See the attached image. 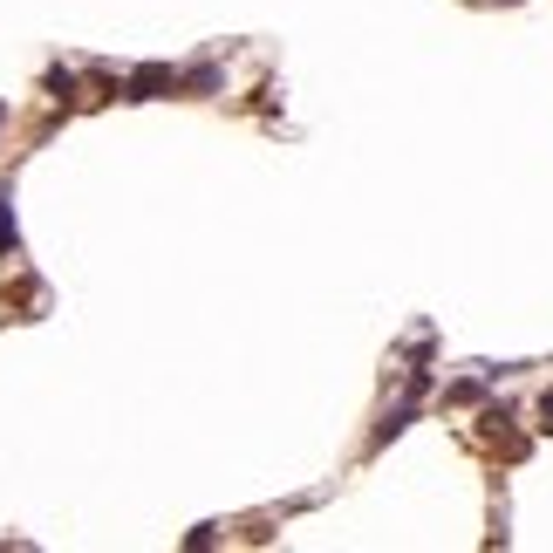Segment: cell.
Masks as SVG:
<instances>
[{
  "label": "cell",
  "instance_id": "6da1fadb",
  "mask_svg": "<svg viewBox=\"0 0 553 553\" xmlns=\"http://www.w3.org/2000/svg\"><path fill=\"white\" fill-rule=\"evenodd\" d=\"M164 89H178V69H171V62H137V69L123 76V96H130V103H158Z\"/></svg>",
  "mask_w": 553,
  "mask_h": 553
},
{
  "label": "cell",
  "instance_id": "7a4b0ae2",
  "mask_svg": "<svg viewBox=\"0 0 553 553\" xmlns=\"http://www.w3.org/2000/svg\"><path fill=\"white\" fill-rule=\"evenodd\" d=\"M410 424H417V396L403 390V403H390V410H383V424H376V444H390V437H403Z\"/></svg>",
  "mask_w": 553,
  "mask_h": 553
},
{
  "label": "cell",
  "instance_id": "3957f363",
  "mask_svg": "<svg viewBox=\"0 0 553 553\" xmlns=\"http://www.w3.org/2000/svg\"><path fill=\"white\" fill-rule=\"evenodd\" d=\"M41 89H48L62 110H76V103H82V76H76V69H48V82H41Z\"/></svg>",
  "mask_w": 553,
  "mask_h": 553
},
{
  "label": "cell",
  "instance_id": "277c9868",
  "mask_svg": "<svg viewBox=\"0 0 553 553\" xmlns=\"http://www.w3.org/2000/svg\"><path fill=\"white\" fill-rule=\"evenodd\" d=\"M21 253V226H14V192L0 185V260H14Z\"/></svg>",
  "mask_w": 553,
  "mask_h": 553
},
{
  "label": "cell",
  "instance_id": "5b68a950",
  "mask_svg": "<svg viewBox=\"0 0 553 553\" xmlns=\"http://www.w3.org/2000/svg\"><path fill=\"white\" fill-rule=\"evenodd\" d=\"M178 89H192V96H212V89H219V69H212V62H198V69H185V76H178Z\"/></svg>",
  "mask_w": 553,
  "mask_h": 553
},
{
  "label": "cell",
  "instance_id": "8992f818",
  "mask_svg": "<svg viewBox=\"0 0 553 553\" xmlns=\"http://www.w3.org/2000/svg\"><path fill=\"white\" fill-rule=\"evenodd\" d=\"M540 424H547V431H553V390L540 396Z\"/></svg>",
  "mask_w": 553,
  "mask_h": 553
},
{
  "label": "cell",
  "instance_id": "52a82bcc",
  "mask_svg": "<svg viewBox=\"0 0 553 553\" xmlns=\"http://www.w3.org/2000/svg\"><path fill=\"white\" fill-rule=\"evenodd\" d=\"M499 7H526V0H499Z\"/></svg>",
  "mask_w": 553,
  "mask_h": 553
},
{
  "label": "cell",
  "instance_id": "ba28073f",
  "mask_svg": "<svg viewBox=\"0 0 553 553\" xmlns=\"http://www.w3.org/2000/svg\"><path fill=\"white\" fill-rule=\"evenodd\" d=\"M0 123H7V103H0Z\"/></svg>",
  "mask_w": 553,
  "mask_h": 553
}]
</instances>
